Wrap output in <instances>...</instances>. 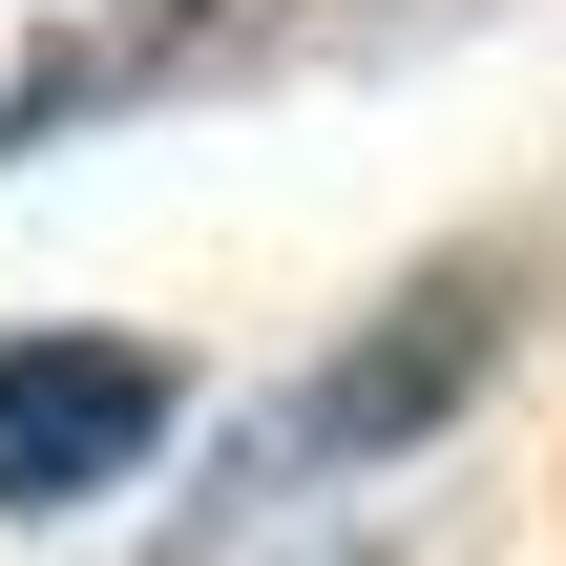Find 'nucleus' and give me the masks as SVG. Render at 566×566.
Instances as JSON below:
<instances>
[{
  "label": "nucleus",
  "mask_w": 566,
  "mask_h": 566,
  "mask_svg": "<svg viewBox=\"0 0 566 566\" xmlns=\"http://www.w3.org/2000/svg\"><path fill=\"white\" fill-rule=\"evenodd\" d=\"M483 357V294L441 273V294H399V357H336V378H294L273 420H252V462H231V504H294V483H336V462H399L420 441V399Z\"/></svg>",
  "instance_id": "obj_2"
},
{
  "label": "nucleus",
  "mask_w": 566,
  "mask_h": 566,
  "mask_svg": "<svg viewBox=\"0 0 566 566\" xmlns=\"http://www.w3.org/2000/svg\"><path fill=\"white\" fill-rule=\"evenodd\" d=\"M189 21L210 0H0V168L63 147V126H105V105H147L189 63Z\"/></svg>",
  "instance_id": "obj_3"
},
{
  "label": "nucleus",
  "mask_w": 566,
  "mask_h": 566,
  "mask_svg": "<svg viewBox=\"0 0 566 566\" xmlns=\"http://www.w3.org/2000/svg\"><path fill=\"white\" fill-rule=\"evenodd\" d=\"M189 420V357L168 336H105V315H21L0 336V525H63L105 483H147Z\"/></svg>",
  "instance_id": "obj_1"
}]
</instances>
